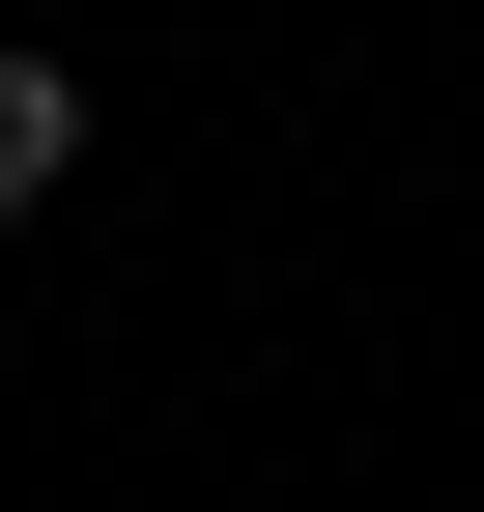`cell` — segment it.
<instances>
[{
	"label": "cell",
	"mask_w": 484,
	"mask_h": 512,
	"mask_svg": "<svg viewBox=\"0 0 484 512\" xmlns=\"http://www.w3.org/2000/svg\"><path fill=\"white\" fill-rule=\"evenodd\" d=\"M57 171H86V86H57V57H0V228H57Z\"/></svg>",
	"instance_id": "1"
}]
</instances>
